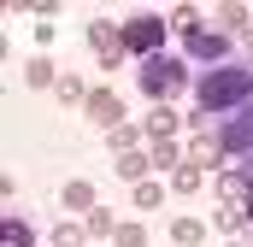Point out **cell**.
Instances as JSON below:
<instances>
[{
	"label": "cell",
	"instance_id": "15",
	"mask_svg": "<svg viewBox=\"0 0 253 247\" xmlns=\"http://www.w3.org/2000/svg\"><path fill=\"white\" fill-rule=\"evenodd\" d=\"M153 171H177V141H153Z\"/></svg>",
	"mask_w": 253,
	"mask_h": 247
},
{
	"label": "cell",
	"instance_id": "4",
	"mask_svg": "<svg viewBox=\"0 0 253 247\" xmlns=\"http://www.w3.org/2000/svg\"><path fill=\"white\" fill-rule=\"evenodd\" d=\"M88 41L100 47V65H106V71H118V65H124V53H129L118 24H88Z\"/></svg>",
	"mask_w": 253,
	"mask_h": 247
},
{
	"label": "cell",
	"instance_id": "19",
	"mask_svg": "<svg viewBox=\"0 0 253 247\" xmlns=\"http://www.w3.org/2000/svg\"><path fill=\"white\" fill-rule=\"evenodd\" d=\"M6 247H36V236H30L18 218H6Z\"/></svg>",
	"mask_w": 253,
	"mask_h": 247
},
{
	"label": "cell",
	"instance_id": "13",
	"mask_svg": "<svg viewBox=\"0 0 253 247\" xmlns=\"http://www.w3.org/2000/svg\"><path fill=\"white\" fill-rule=\"evenodd\" d=\"M83 236H118V224H112V212H88V224H83Z\"/></svg>",
	"mask_w": 253,
	"mask_h": 247
},
{
	"label": "cell",
	"instance_id": "5",
	"mask_svg": "<svg viewBox=\"0 0 253 247\" xmlns=\"http://www.w3.org/2000/svg\"><path fill=\"white\" fill-rule=\"evenodd\" d=\"M218 135H224V153H248V159H253V100H248L230 124H224Z\"/></svg>",
	"mask_w": 253,
	"mask_h": 247
},
{
	"label": "cell",
	"instance_id": "2",
	"mask_svg": "<svg viewBox=\"0 0 253 247\" xmlns=\"http://www.w3.org/2000/svg\"><path fill=\"white\" fill-rule=\"evenodd\" d=\"M183 82H189V65H183V59H171V53L141 59V94H153L159 106H165V100H177V94H183Z\"/></svg>",
	"mask_w": 253,
	"mask_h": 247
},
{
	"label": "cell",
	"instance_id": "23",
	"mask_svg": "<svg viewBox=\"0 0 253 247\" xmlns=\"http://www.w3.org/2000/svg\"><path fill=\"white\" fill-rule=\"evenodd\" d=\"M248 183H253V159H248Z\"/></svg>",
	"mask_w": 253,
	"mask_h": 247
},
{
	"label": "cell",
	"instance_id": "1",
	"mask_svg": "<svg viewBox=\"0 0 253 247\" xmlns=\"http://www.w3.org/2000/svg\"><path fill=\"white\" fill-rule=\"evenodd\" d=\"M194 94H200V112H206V118H212V112L236 118L253 100V71L248 65H212L206 77H194Z\"/></svg>",
	"mask_w": 253,
	"mask_h": 247
},
{
	"label": "cell",
	"instance_id": "14",
	"mask_svg": "<svg viewBox=\"0 0 253 247\" xmlns=\"http://www.w3.org/2000/svg\"><path fill=\"white\" fill-rule=\"evenodd\" d=\"M171 236H177L183 247H194L200 236H206V224H194V218H177V224H171Z\"/></svg>",
	"mask_w": 253,
	"mask_h": 247
},
{
	"label": "cell",
	"instance_id": "21",
	"mask_svg": "<svg viewBox=\"0 0 253 247\" xmlns=\"http://www.w3.org/2000/svg\"><path fill=\"white\" fill-rule=\"evenodd\" d=\"M248 18H253L248 6H224V12H218V24H230V30H242V24H248Z\"/></svg>",
	"mask_w": 253,
	"mask_h": 247
},
{
	"label": "cell",
	"instance_id": "18",
	"mask_svg": "<svg viewBox=\"0 0 253 247\" xmlns=\"http://www.w3.org/2000/svg\"><path fill=\"white\" fill-rule=\"evenodd\" d=\"M59 100H65V106H77V100H83V106H88V88H83V82H77V77H65V82H59Z\"/></svg>",
	"mask_w": 253,
	"mask_h": 247
},
{
	"label": "cell",
	"instance_id": "20",
	"mask_svg": "<svg viewBox=\"0 0 253 247\" xmlns=\"http://www.w3.org/2000/svg\"><path fill=\"white\" fill-rule=\"evenodd\" d=\"M141 242H147L141 224H118V247H141Z\"/></svg>",
	"mask_w": 253,
	"mask_h": 247
},
{
	"label": "cell",
	"instance_id": "8",
	"mask_svg": "<svg viewBox=\"0 0 253 247\" xmlns=\"http://www.w3.org/2000/svg\"><path fill=\"white\" fill-rule=\"evenodd\" d=\"M177 129H183V118H177V106H153V118H147V135H153V141H171Z\"/></svg>",
	"mask_w": 253,
	"mask_h": 247
},
{
	"label": "cell",
	"instance_id": "3",
	"mask_svg": "<svg viewBox=\"0 0 253 247\" xmlns=\"http://www.w3.org/2000/svg\"><path fill=\"white\" fill-rule=\"evenodd\" d=\"M124 47L141 53V59H159V53H165V18H153V12L129 18V24H124Z\"/></svg>",
	"mask_w": 253,
	"mask_h": 247
},
{
	"label": "cell",
	"instance_id": "9",
	"mask_svg": "<svg viewBox=\"0 0 253 247\" xmlns=\"http://www.w3.org/2000/svg\"><path fill=\"white\" fill-rule=\"evenodd\" d=\"M88 112H94L100 124H112V129H118V94H106V88H94V94H88Z\"/></svg>",
	"mask_w": 253,
	"mask_h": 247
},
{
	"label": "cell",
	"instance_id": "25",
	"mask_svg": "<svg viewBox=\"0 0 253 247\" xmlns=\"http://www.w3.org/2000/svg\"><path fill=\"white\" fill-rule=\"evenodd\" d=\"M236 247H242V242H236Z\"/></svg>",
	"mask_w": 253,
	"mask_h": 247
},
{
	"label": "cell",
	"instance_id": "7",
	"mask_svg": "<svg viewBox=\"0 0 253 247\" xmlns=\"http://www.w3.org/2000/svg\"><path fill=\"white\" fill-rule=\"evenodd\" d=\"M189 159H194V165H218V159H224V135L200 129V135H194V147H189Z\"/></svg>",
	"mask_w": 253,
	"mask_h": 247
},
{
	"label": "cell",
	"instance_id": "6",
	"mask_svg": "<svg viewBox=\"0 0 253 247\" xmlns=\"http://www.w3.org/2000/svg\"><path fill=\"white\" fill-rule=\"evenodd\" d=\"M224 53H230L224 30H194V36H189V59H206V71H212V65H224Z\"/></svg>",
	"mask_w": 253,
	"mask_h": 247
},
{
	"label": "cell",
	"instance_id": "24",
	"mask_svg": "<svg viewBox=\"0 0 253 247\" xmlns=\"http://www.w3.org/2000/svg\"><path fill=\"white\" fill-rule=\"evenodd\" d=\"M248 224H253V206H248Z\"/></svg>",
	"mask_w": 253,
	"mask_h": 247
},
{
	"label": "cell",
	"instance_id": "12",
	"mask_svg": "<svg viewBox=\"0 0 253 247\" xmlns=\"http://www.w3.org/2000/svg\"><path fill=\"white\" fill-rule=\"evenodd\" d=\"M171 188H177V194H194V188H200V165H177V171H171Z\"/></svg>",
	"mask_w": 253,
	"mask_h": 247
},
{
	"label": "cell",
	"instance_id": "11",
	"mask_svg": "<svg viewBox=\"0 0 253 247\" xmlns=\"http://www.w3.org/2000/svg\"><path fill=\"white\" fill-rule=\"evenodd\" d=\"M65 206H71V212H94V188H88V183H71V188H65Z\"/></svg>",
	"mask_w": 253,
	"mask_h": 247
},
{
	"label": "cell",
	"instance_id": "16",
	"mask_svg": "<svg viewBox=\"0 0 253 247\" xmlns=\"http://www.w3.org/2000/svg\"><path fill=\"white\" fill-rule=\"evenodd\" d=\"M106 135H112V147H118V153H129V147L141 141V129H135V124H118V129H106Z\"/></svg>",
	"mask_w": 253,
	"mask_h": 247
},
{
	"label": "cell",
	"instance_id": "10",
	"mask_svg": "<svg viewBox=\"0 0 253 247\" xmlns=\"http://www.w3.org/2000/svg\"><path fill=\"white\" fill-rule=\"evenodd\" d=\"M24 82H30V88H47V82H53V65H47V59H30V65H24ZM53 88H59V82H53Z\"/></svg>",
	"mask_w": 253,
	"mask_h": 247
},
{
	"label": "cell",
	"instance_id": "22",
	"mask_svg": "<svg viewBox=\"0 0 253 247\" xmlns=\"http://www.w3.org/2000/svg\"><path fill=\"white\" fill-rule=\"evenodd\" d=\"M159 200H165V188H159V183H141V188H135V206H159Z\"/></svg>",
	"mask_w": 253,
	"mask_h": 247
},
{
	"label": "cell",
	"instance_id": "17",
	"mask_svg": "<svg viewBox=\"0 0 253 247\" xmlns=\"http://www.w3.org/2000/svg\"><path fill=\"white\" fill-rule=\"evenodd\" d=\"M141 171H147V159H141V153H124V159H118V177H129L135 188H141Z\"/></svg>",
	"mask_w": 253,
	"mask_h": 247
}]
</instances>
